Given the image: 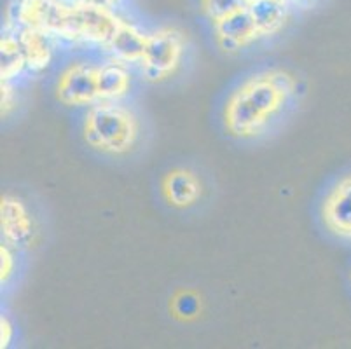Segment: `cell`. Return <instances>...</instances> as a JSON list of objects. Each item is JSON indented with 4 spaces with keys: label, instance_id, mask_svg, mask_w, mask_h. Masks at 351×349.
<instances>
[{
    "label": "cell",
    "instance_id": "obj_1",
    "mask_svg": "<svg viewBox=\"0 0 351 349\" xmlns=\"http://www.w3.org/2000/svg\"><path fill=\"white\" fill-rule=\"evenodd\" d=\"M295 93V81L283 70H263L239 82L226 100V131L239 140H252L269 130Z\"/></svg>",
    "mask_w": 351,
    "mask_h": 349
},
{
    "label": "cell",
    "instance_id": "obj_2",
    "mask_svg": "<svg viewBox=\"0 0 351 349\" xmlns=\"http://www.w3.org/2000/svg\"><path fill=\"white\" fill-rule=\"evenodd\" d=\"M123 16L114 9L88 0H60L44 30L60 40L104 47L116 32Z\"/></svg>",
    "mask_w": 351,
    "mask_h": 349
},
{
    "label": "cell",
    "instance_id": "obj_3",
    "mask_svg": "<svg viewBox=\"0 0 351 349\" xmlns=\"http://www.w3.org/2000/svg\"><path fill=\"white\" fill-rule=\"evenodd\" d=\"M84 142L105 156H126L135 149L140 121L135 112L121 101H97L82 121Z\"/></svg>",
    "mask_w": 351,
    "mask_h": 349
},
{
    "label": "cell",
    "instance_id": "obj_4",
    "mask_svg": "<svg viewBox=\"0 0 351 349\" xmlns=\"http://www.w3.org/2000/svg\"><path fill=\"white\" fill-rule=\"evenodd\" d=\"M186 46V35L175 27H161L149 32L140 62L143 77L151 82L170 79L182 65Z\"/></svg>",
    "mask_w": 351,
    "mask_h": 349
},
{
    "label": "cell",
    "instance_id": "obj_5",
    "mask_svg": "<svg viewBox=\"0 0 351 349\" xmlns=\"http://www.w3.org/2000/svg\"><path fill=\"white\" fill-rule=\"evenodd\" d=\"M98 67L88 60L72 62L60 72L56 98L66 107H91L100 101L98 96Z\"/></svg>",
    "mask_w": 351,
    "mask_h": 349
},
{
    "label": "cell",
    "instance_id": "obj_6",
    "mask_svg": "<svg viewBox=\"0 0 351 349\" xmlns=\"http://www.w3.org/2000/svg\"><path fill=\"white\" fill-rule=\"evenodd\" d=\"M320 215L330 234L351 241V175L332 185L324 197Z\"/></svg>",
    "mask_w": 351,
    "mask_h": 349
},
{
    "label": "cell",
    "instance_id": "obj_7",
    "mask_svg": "<svg viewBox=\"0 0 351 349\" xmlns=\"http://www.w3.org/2000/svg\"><path fill=\"white\" fill-rule=\"evenodd\" d=\"M213 35L220 49L228 53H238L261 38L248 8L220 19L219 23L213 25Z\"/></svg>",
    "mask_w": 351,
    "mask_h": 349
},
{
    "label": "cell",
    "instance_id": "obj_8",
    "mask_svg": "<svg viewBox=\"0 0 351 349\" xmlns=\"http://www.w3.org/2000/svg\"><path fill=\"white\" fill-rule=\"evenodd\" d=\"M0 227L4 243L25 246L34 236V217L23 200L5 194L0 201Z\"/></svg>",
    "mask_w": 351,
    "mask_h": 349
},
{
    "label": "cell",
    "instance_id": "obj_9",
    "mask_svg": "<svg viewBox=\"0 0 351 349\" xmlns=\"http://www.w3.org/2000/svg\"><path fill=\"white\" fill-rule=\"evenodd\" d=\"M162 200L177 210H189L196 206L203 194L199 177L189 168H173L161 180Z\"/></svg>",
    "mask_w": 351,
    "mask_h": 349
},
{
    "label": "cell",
    "instance_id": "obj_10",
    "mask_svg": "<svg viewBox=\"0 0 351 349\" xmlns=\"http://www.w3.org/2000/svg\"><path fill=\"white\" fill-rule=\"evenodd\" d=\"M147 43V32L136 27L135 23L121 18L116 32L112 34L105 51L112 54V58L128 63V65H140Z\"/></svg>",
    "mask_w": 351,
    "mask_h": 349
},
{
    "label": "cell",
    "instance_id": "obj_11",
    "mask_svg": "<svg viewBox=\"0 0 351 349\" xmlns=\"http://www.w3.org/2000/svg\"><path fill=\"white\" fill-rule=\"evenodd\" d=\"M132 91L130 65L121 60H108L98 67V96L104 101H121Z\"/></svg>",
    "mask_w": 351,
    "mask_h": 349
},
{
    "label": "cell",
    "instance_id": "obj_12",
    "mask_svg": "<svg viewBox=\"0 0 351 349\" xmlns=\"http://www.w3.org/2000/svg\"><path fill=\"white\" fill-rule=\"evenodd\" d=\"M60 0H11L8 9V28H46L51 12Z\"/></svg>",
    "mask_w": 351,
    "mask_h": 349
},
{
    "label": "cell",
    "instance_id": "obj_13",
    "mask_svg": "<svg viewBox=\"0 0 351 349\" xmlns=\"http://www.w3.org/2000/svg\"><path fill=\"white\" fill-rule=\"evenodd\" d=\"M292 0H252L248 5L261 38L280 34L289 21Z\"/></svg>",
    "mask_w": 351,
    "mask_h": 349
},
{
    "label": "cell",
    "instance_id": "obj_14",
    "mask_svg": "<svg viewBox=\"0 0 351 349\" xmlns=\"http://www.w3.org/2000/svg\"><path fill=\"white\" fill-rule=\"evenodd\" d=\"M16 32H18L25 58H27V69L30 72L46 70L53 62L51 35L46 30H40V28H20Z\"/></svg>",
    "mask_w": 351,
    "mask_h": 349
},
{
    "label": "cell",
    "instance_id": "obj_15",
    "mask_svg": "<svg viewBox=\"0 0 351 349\" xmlns=\"http://www.w3.org/2000/svg\"><path fill=\"white\" fill-rule=\"evenodd\" d=\"M25 70H27V58H25L18 32L8 28L0 40V77L2 81L12 82Z\"/></svg>",
    "mask_w": 351,
    "mask_h": 349
},
{
    "label": "cell",
    "instance_id": "obj_16",
    "mask_svg": "<svg viewBox=\"0 0 351 349\" xmlns=\"http://www.w3.org/2000/svg\"><path fill=\"white\" fill-rule=\"evenodd\" d=\"M250 2L252 0H201V11L210 19V23L215 25L220 19L247 9Z\"/></svg>",
    "mask_w": 351,
    "mask_h": 349
},
{
    "label": "cell",
    "instance_id": "obj_17",
    "mask_svg": "<svg viewBox=\"0 0 351 349\" xmlns=\"http://www.w3.org/2000/svg\"><path fill=\"white\" fill-rule=\"evenodd\" d=\"M171 313L180 322H193L201 313V299L193 290H180L171 300Z\"/></svg>",
    "mask_w": 351,
    "mask_h": 349
},
{
    "label": "cell",
    "instance_id": "obj_18",
    "mask_svg": "<svg viewBox=\"0 0 351 349\" xmlns=\"http://www.w3.org/2000/svg\"><path fill=\"white\" fill-rule=\"evenodd\" d=\"M0 283L8 285L16 271V255L12 252V246L8 243H2L0 246Z\"/></svg>",
    "mask_w": 351,
    "mask_h": 349
},
{
    "label": "cell",
    "instance_id": "obj_19",
    "mask_svg": "<svg viewBox=\"0 0 351 349\" xmlns=\"http://www.w3.org/2000/svg\"><path fill=\"white\" fill-rule=\"evenodd\" d=\"M0 91H2L0 104H2V117H4V115H9L16 107H18V93H16L12 82L9 81H2Z\"/></svg>",
    "mask_w": 351,
    "mask_h": 349
},
{
    "label": "cell",
    "instance_id": "obj_20",
    "mask_svg": "<svg viewBox=\"0 0 351 349\" xmlns=\"http://www.w3.org/2000/svg\"><path fill=\"white\" fill-rule=\"evenodd\" d=\"M14 339V325L8 316L0 318V348H8Z\"/></svg>",
    "mask_w": 351,
    "mask_h": 349
},
{
    "label": "cell",
    "instance_id": "obj_21",
    "mask_svg": "<svg viewBox=\"0 0 351 349\" xmlns=\"http://www.w3.org/2000/svg\"><path fill=\"white\" fill-rule=\"evenodd\" d=\"M88 2L104 5V8H107V9H114V11H116V9L123 4V0H88Z\"/></svg>",
    "mask_w": 351,
    "mask_h": 349
},
{
    "label": "cell",
    "instance_id": "obj_22",
    "mask_svg": "<svg viewBox=\"0 0 351 349\" xmlns=\"http://www.w3.org/2000/svg\"><path fill=\"white\" fill-rule=\"evenodd\" d=\"M292 2H309V0H292Z\"/></svg>",
    "mask_w": 351,
    "mask_h": 349
}]
</instances>
